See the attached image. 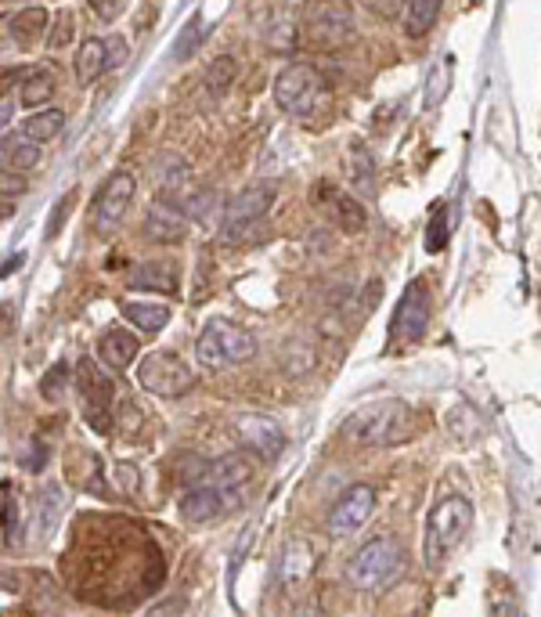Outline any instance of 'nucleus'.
<instances>
[{
  "instance_id": "7c9ffc66",
  "label": "nucleus",
  "mask_w": 541,
  "mask_h": 617,
  "mask_svg": "<svg viewBox=\"0 0 541 617\" xmlns=\"http://www.w3.org/2000/svg\"><path fill=\"white\" fill-rule=\"evenodd\" d=\"M448 245V210L437 206L433 221H430V235H426V250L430 253H441Z\"/></svg>"
},
{
  "instance_id": "6e6552de",
  "label": "nucleus",
  "mask_w": 541,
  "mask_h": 617,
  "mask_svg": "<svg viewBox=\"0 0 541 617\" xmlns=\"http://www.w3.org/2000/svg\"><path fill=\"white\" fill-rule=\"evenodd\" d=\"M275 196H278V188L270 181H253V185H246L242 192H235L228 199V206H224V235H228V239H239L246 228H253L256 221H264L270 206H275Z\"/></svg>"
},
{
  "instance_id": "2f4dec72",
  "label": "nucleus",
  "mask_w": 541,
  "mask_h": 617,
  "mask_svg": "<svg viewBox=\"0 0 541 617\" xmlns=\"http://www.w3.org/2000/svg\"><path fill=\"white\" fill-rule=\"evenodd\" d=\"M65 383H70V376H65V365H54L51 373L43 376V383H40L43 398H48V401H59L62 390H65Z\"/></svg>"
},
{
  "instance_id": "393cba45",
  "label": "nucleus",
  "mask_w": 541,
  "mask_h": 617,
  "mask_svg": "<svg viewBox=\"0 0 541 617\" xmlns=\"http://www.w3.org/2000/svg\"><path fill=\"white\" fill-rule=\"evenodd\" d=\"M65 127V112L62 109H37L33 116H26V123H22V134L33 141H51V138H59Z\"/></svg>"
},
{
  "instance_id": "b1692460",
  "label": "nucleus",
  "mask_w": 541,
  "mask_h": 617,
  "mask_svg": "<svg viewBox=\"0 0 541 617\" xmlns=\"http://www.w3.org/2000/svg\"><path fill=\"white\" fill-rule=\"evenodd\" d=\"M437 15H441V0H404V29L412 33V37H426V33L433 29Z\"/></svg>"
},
{
  "instance_id": "c756f323",
  "label": "nucleus",
  "mask_w": 541,
  "mask_h": 617,
  "mask_svg": "<svg viewBox=\"0 0 541 617\" xmlns=\"http://www.w3.org/2000/svg\"><path fill=\"white\" fill-rule=\"evenodd\" d=\"M347 166H351V181L354 185H372V155L361 149V144H351V152H347Z\"/></svg>"
},
{
  "instance_id": "f8f14e48",
  "label": "nucleus",
  "mask_w": 541,
  "mask_h": 617,
  "mask_svg": "<svg viewBox=\"0 0 541 617\" xmlns=\"http://www.w3.org/2000/svg\"><path fill=\"white\" fill-rule=\"evenodd\" d=\"M314 567H318V556H314L307 538H289V542L281 545L278 567H275V578H278L281 592H286V596L303 592V585L314 578Z\"/></svg>"
},
{
  "instance_id": "f3484780",
  "label": "nucleus",
  "mask_w": 541,
  "mask_h": 617,
  "mask_svg": "<svg viewBox=\"0 0 541 617\" xmlns=\"http://www.w3.org/2000/svg\"><path fill=\"white\" fill-rule=\"evenodd\" d=\"M231 495H235V491L196 484L185 499H180V516H185L188 524H213V520H221V516L235 506Z\"/></svg>"
},
{
  "instance_id": "2eb2a0df",
  "label": "nucleus",
  "mask_w": 541,
  "mask_h": 617,
  "mask_svg": "<svg viewBox=\"0 0 541 617\" xmlns=\"http://www.w3.org/2000/svg\"><path fill=\"white\" fill-rule=\"evenodd\" d=\"M235 426H239L242 444L250 448L261 463H275V458L286 452V433H281V426L275 419H267V415H239Z\"/></svg>"
},
{
  "instance_id": "412c9836",
  "label": "nucleus",
  "mask_w": 541,
  "mask_h": 617,
  "mask_svg": "<svg viewBox=\"0 0 541 617\" xmlns=\"http://www.w3.org/2000/svg\"><path fill=\"white\" fill-rule=\"evenodd\" d=\"M130 286L134 289H160V293H177L180 278H177V264L174 261H144L138 272H130Z\"/></svg>"
},
{
  "instance_id": "0eeeda50",
  "label": "nucleus",
  "mask_w": 541,
  "mask_h": 617,
  "mask_svg": "<svg viewBox=\"0 0 541 617\" xmlns=\"http://www.w3.org/2000/svg\"><path fill=\"white\" fill-rule=\"evenodd\" d=\"M138 383L144 394L177 401L196 387V368H191L177 351H152L138 365Z\"/></svg>"
},
{
  "instance_id": "a878e982",
  "label": "nucleus",
  "mask_w": 541,
  "mask_h": 617,
  "mask_svg": "<svg viewBox=\"0 0 541 617\" xmlns=\"http://www.w3.org/2000/svg\"><path fill=\"white\" fill-rule=\"evenodd\" d=\"M54 98V76L51 73H29V76H22V91H18V102L26 105V109H48V102Z\"/></svg>"
},
{
  "instance_id": "9b49d317",
  "label": "nucleus",
  "mask_w": 541,
  "mask_h": 617,
  "mask_svg": "<svg viewBox=\"0 0 541 617\" xmlns=\"http://www.w3.org/2000/svg\"><path fill=\"white\" fill-rule=\"evenodd\" d=\"M134 192H138V177L130 171H116L101 185V192L95 199V228L98 231H112L119 228V221L127 217V210L134 203Z\"/></svg>"
},
{
  "instance_id": "423d86ee",
  "label": "nucleus",
  "mask_w": 541,
  "mask_h": 617,
  "mask_svg": "<svg viewBox=\"0 0 541 617\" xmlns=\"http://www.w3.org/2000/svg\"><path fill=\"white\" fill-rule=\"evenodd\" d=\"M325 98V76L311 62H292L275 76V105L286 116H311Z\"/></svg>"
},
{
  "instance_id": "ddd939ff",
  "label": "nucleus",
  "mask_w": 541,
  "mask_h": 617,
  "mask_svg": "<svg viewBox=\"0 0 541 617\" xmlns=\"http://www.w3.org/2000/svg\"><path fill=\"white\" fill-rule=\"evenodd\" d=\"M351 11L340 8V4H322L314 8L307 22H303V40L311 43V48H340V43L351 40Z\"/></svg>"
},
{
  "instance_id": "58836bf2",
  "label": "nucleus",
  "mask_w": 541,
  "mask_h": 617,
  "mask_svg": "<svg viewBox=\"0 0 541 617\" xmlns=\"http://www.w3.org/2000/svg\"><path fill=\"white\" fill-rule=\"evenodd\" d=\"M116 477H119V491H134V488H138V469H134L130 463H119L116 466Z\"/></svg>"
},
{
  "instance_id": "c9c22d12",
  "label": "nucleus",
  "mask_w": 541,
  "mask_h": 617,
  "mask_svg": "<svg viewBox=\"0 0 541 617\" xmlns=\"http://www.w3.org/2000/svg\"><path fill=\"white\" fill-rule=\"evenodd\" d=\"M361 4H365L368 11H376V15H382V18H393L398 11H404L401 0H361Z\"/></svg>"
},
{
  "instance_id": "cd10ccee",
  "label": "nucleus",
  "mask_w": 541,
  "mask_h": 617,
  "mask_svg": "<svg viewBox=\"0 0 541 617\" xmlns=\"http://www.w3.org/2000/svg\"><path fill=\"white\" fill-rule=\"evenodd\" d=\"M336 228L347 231V235H357V231H365V221H368V213H365V203H357L354 196H336Z\"/></svg>"
},
{
  "instance_id": "f03ea898",
  "label": "nucleus",
  "mask_w": 541,
  "mask_h": 617,
  "mask_svg": "<svg viewBox=\"0 0 541 617\" xmlns=\"http://www.w3.org/2000/svg\"><path fill=\"white\" fill-rule=\"evenodd\" d=\"M473 502L466 495H448L430 509L426 520V538H423V559L430 570H441L451 553L466 542L469 527H473Z\"/></svg>"
},
{
  "instance_id": "aec40b11",
  "label": "nucleus",
  "mask_w": 541,
  "mask_h": 617,
  "mask_svg": "<svg viewBox=\"0 0 541 617\" xmlns=\"http://www.w3.org/2000/svg\"><path fill=\"white\" fill-rule=\"evenodd\" d=\"M73 70H76V84H80V87L101 80V76L109 73V40L87 37L80 48H76Z\"/></svg>"
},
{
  "instance_id": "39448f33",
  "label": "nucleus",
  "mask_w": 541,
  "mask_h": 617,
  "mask_svg": "<svg viewBox=\"0 0 541 617\" xmlns=\"http://www.w3.org/2000/svg\"><path fill=\"white\" fill-rule=\"evenodd\" d=\"M426 325H430V289L423 278L404 286V293L398 300V307L390 314V329H387V351L390 354H408L412 347L423 343Z\"/></svg>"
},
{
  "instance_id": "4c0bfd02",
  "label": "nucleus",
  "mask_w": 541,
  "mask_h": 617,
  "mask_svg": "<svg viewBox=\"0 0 541 617\" xmlns=\"http://www.w3.org/2000/svg\"><path fill=\"white\" fill-rule=\"evenodd\" d=\"M73 199H76V188H73V192H65V196L59 199V210H54V217H51V228H48V235H59L62 221H65V210L73 206Z\"/></svg>"
},
{
  "instance_id": "9d476101",
  "label": "nucleus",
  "mask_w": 541,
  "mask_h": 617,
  "mask_svg": "<svg viewBox=\"0 0 541 617\" xmlns=\"http://www.w3.org/2000/svg\"><path fill=\"white\" fill-rule=\"evenodd\" d=\"M372 513H376V491L368 484H354L343 491V499L329 509V516H325V531L332 538H347V534L361 531V527L372 520Z\"/></svg>"
},
{
  "instance_id": "a19ab883",
  "label": "nucleus",
  "mask_w": 541,
  "mask_h": 617,
  "mask_svg": "<svg viewBox=\"0 0 541 617\" xmlns=\"http://www.w3.org/2000/svg\"><path fill=\"white\" fill-rule=\"evenodd\" d=\"M8 123H11V98L4 95V127H8Z\"/></svg>"
},
{
  "instance_id": "a211bd4d",
  "label": "nucleus",
  "mask_w": 541,
  "mask_h": 617,
  "mask_svg": "<svg viewBox=\"0 0 541 617\" xmlns=\"http://www.w3.org/2000/svg\"><path fill=\"white\" fill-rule=\"evenodd\" d=\"M138 354H141V343H138V336H134L130 329L101 332L98 357H101V365L112 368V373H127V368L138 362Z\"/></svg>"
},
{
  "instance_id": "7ed1b4c3",
  "label": "nucleus",
  "mask_w": 541,
  "mask_h": 617,
  "mask_svg": "<svg viewBox=\"0 0 541 617\" xmlns=\"http://www.w3.org/2000/svg\"><path fill=\"white\" fill-rule=\"evenodd\" d=\"M404 567H408V556L393 538H372L347 559L343 578L357 592H382L404 575Z\"/></svg>"
},
{
  "instance_id": "c85d7f7f",
  "label": "nucleus",
  "mask_w": 541,
  "mask_h": 617,
  "mask_svg": "<svg viewBox=\"0 0 541 617\" xmlns=\"http://www.w3.org/2000/svg\"><path fill=\"white\" fill-rule=\"evenodd\" d=\"M235 76H239V62H235L231 54H221V59L206 70V80H202V87H206L210 98H221L235 84Z\"/></svg>"
},
{
  "instance_id": "bb28decb",
  "label": "nucleus",
  "mask_w": 541,
  "mask_h": 617,
  "mask_svg": "<svg viewBox=\"0 0 541 617\" xmlns=\"http://www.w3.org/2000/svg\"><path fill=\"white\" fill-rule=\"evenodd\" d=\"M451 73H455V65L451 59H441L430 65V73H426V91H423V105L426 109H437L448 98L451 91Z\"/></svg>"
},
{
  "instance_id": "20e7f679",
  "label": "nucleus",
  "mask_w": 541,
  "mask_h": 617,
  "mask_svg": "<svg viewBox=\"0 0 541 617\" xmlns=\"http://www.w3.org/2000/svg\"><path fill=\"white\" fill-rule=\"evenodd\" d=\"M196 357L210 373L239 368L256 357V336L246 325H235L231 318H210L196 340Z\"/></svg>"
},
{
  "instance_id": "5701e85b",
  "label": "nucleus",
  "mask_w": 541,
  "mask_h": 617,
  "mask_svg": "<svg viewBox=\"0 0 541 617\" xmlns=\"http://www.w3.org/2000/svg\"><path fill=\"white\" fill-rule=\"evenodd\" d=\"M4 166L11 171V166H15V174L18 171H33V166L40 163V141H33V138H26V134H15V138H11V134H4Z\"/></svg>"
},
{
  "instance_id": "4be33fe9",
  "label": "nucleus",
  "mask_w": 541,
  "mask_h": 617,
  "mask_svg": "<svg viewBox=\"0 0 541 617\" xmlns=\"http://www.w3.org/2000/svg\"><path fill=\"white\" fill-rule=\"evenodd\" d=\"M123 318L141 332H163L166 322H171V307L144 304V300H127V304H123Z\"/></svg>"
},
{
  "instance_id": "f704fd0d",
  "label": "nucleus",
  "mask_w": 541,
  "mask_h": 617,
  "mask_svg": "<svg viewBox=\"0 0 541 617\" xmlns=\"http://www.w3.org/2000/svg\"><path fill=\"white\" fill-rule=\"evenodd\" d=\"M73 11H59V33H51L48 37V43L51 48H65V43H70V37H73Z\"/></svg>"
},
{
  "instance_id": "6ab92c4d",
  "label": "nucleus",
  "mask_w": 541,
  "mask_h": 617,
  "mask_svg": "<svg viewBox=\"0 0 541 617\" xmlns=\"http://www.w3.org/2000/svg\"><path fill=\"white\" fill-rule=\"evenodd\" d=\"M4 26H8V37H15V43H22V48H33V43L48 40L51 15H48V8L29 4V8L15 11V15L4 22Z\"/></svg>"
},
{
  "instance_id": "ea45409f",
  "label": "nucleus",
  "mask_w": 541,
  "mask_h": 617,
  "mask_svg": "<svg viewBox=\"0 0 541 617\" xmlns=\"http://www.w3.org/2000/svg\"><path fill=\"white\" fill-rule=\"evenodd\" d=\"M22 261H26V253H15V256H8V264H4V275L18 272V267H22Z\"/></svg>"
},
{
  "instance_id": "473e14b6",
  "label": "nucleus",
  "mask_w": 541,
  "mask_h": 617,
  "mask_svg": "<svg viewBox=\"0 0 541 617\" xmlns=\"http://www.w3.org/2000/svg\"><path fill=\"white\" fill-rule=\"evenodd\" d=\"M15 531H18V506L15 495H11V484H4V545L15 542Z\"/></svg>"
},
{
  "instance_id": "f257e3e1",
  "label": "nucleus",
  "mask_w": 541,
  "mask_h": 617,
  "mask_svg": "<svg viewBox=\"0 0 541 617\" xmlns=\"http://www.w3.org/2000/svg\"><path fill=\"white\" fill-rule=\"evenodd\" d=\"M415 433H419V415L398 398L368 401L343 423V437L357 448H393L412 441Z\"/></svg>"
},
{
  "instance_id": "72a5a7b5",
  "label": "nucleus",
  "mask_w": 541,
  "mask_h": 617,
  "mask_svg": "<svg viewBox=\"0 0 541 617\" xmlns=\"http://www.w3.org/2000/svg\"><path fill=\"white\" fill-rule=\"evenodd\" d=\"M87 8L95 11L101 22H116L127 11V0H87Z\"/></svg>"
},
{
  "instance_id": "1a4fd4ad",
  "label": "nucleus",
  "mask_w": 541,
  "mask_h": 617,
  "mask_svg": "<svg viewBox=\"0 0 541 617\" xmlns=\"http://www.w3.org/2000/svg\"><path fill=\"white\" fill-rule=\"evenodd\" d=\"M73 383L84 398L87 423L95 426V430H109L112 426V383H109V376H101V368L90 362V357H80V362H76Z\"/></svg>"
},
{
  "instance_id": "dca6fc26",
  "label": "nucleus",
  "mask_w": 541,
  "mask_h": 617,
  "mask_svg": "<svg viewBox=\"0 0 541 617\" xmlns=\"http://www.w3.org/2000/svg\"><path fill=\"white\" fill-rule=\"evenodd\" d=\"M188 224L191 217L180 206H174L171 199L166 203H152L149 213H144V239L160 245H177L188 239Z\"/></svg>"
},
{
  "instance_id": "e433bc0d",
  "label": "nucleus",
  "mask_w": 541,
  "mask_h": 617,
  "mask_svg": "<svg viewBox=\"0 0 541 617\" xmlns=\"http://www.w3.org/2000/svg\"><path fill=\"white\" fill-rule=\"evenodd\" d=\"M109 40V70H116V65L127 62V40L123 37H105Z\"/></svg>"
},
{
  "instance_id": "4468645a",
  "label": "nucleus",
  "mask_w": 541,
  "mask_h": 617,
  "mask_svg": "<svg viewBox=\"0 0 541 617\" xmlns=\"http://www.w3.org/2000/svg\"><path fill=\"white\" fill-rule=\"evenodd\" d=\"M253 480V452H231V455H221L206 463L196 474V484H210V488H221V491H239Z\"/></svg>"
}]
</instances>
